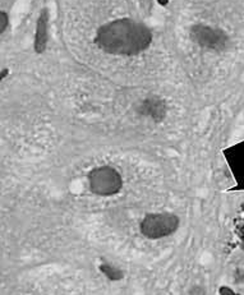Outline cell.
Returning <instances> with one entry per match:
<instances>
[{
    "mask_svg": "<svg viewBox=\"0 0 244 295\" xmlns=\"http://www.w3.org/2000/svg\"><path fill=\"white\" fill-rule=\"evenodd\" d=\"M152 41L151 31L128 18L109 22L98 31L96 44L102 51L114 55H136L145 51Z\"/></svg>",
    "mask_w": 244,
    "mask_h": 295,
    "instance_id": "1",
    "label": "cell"
},
{
    "mask_svg": "<svg viewBox=\"0 0 244 295\" xmlns=\"http://www.w3.org/2000/svg\"><path fill=\"white\" fill-rule=\"evenodd\" d=\"M90 189L98 196H113L122 189L120 174L110 166L96 167L89 175Z\"/></svg>",
    "mask_w": 244,
    "mask_h": 295,
    "instance_id": "2",
    "label": "cell"
},
{
    "mask_svg": "<svg viewBox=\"0 0 244 295\" xmlns=\"http://www.w3.org/2000/svg\"><path fill=\"white\" fill-rule=\"evenodd\" d=\"M179 220L173 213H153L147 215L141 222V231L149 239L168 237L177 230Z\"/></svg>",
    "mask_w": 244,
    "mask_h": 295,
    "instance_id": "3",
    "label": "cell"
},
{
    "mask_svg": "<svg viewBox=\"0 0 244 295\" xmlns=\"http://www.w3.org/2000/svg\"><path fill=\"white\" fill-rule=\"evenodd\" d=\"M191 36L195 43L208 50H223L228 43V36L219 28L204 25H195L191 30Z\"/></svg>",
    "mask_w": 244,
    "mask_h": 295,
    "instance_id": "4",
    "label": "cell"
},
{
    "mask_svg": "<svg viewBox=\"0 0 244 295\" xmlns=\"http://www.w3.org/2000/svg\"><path fill=\"white\" fill-rule=\"evenodd\" d=\"M224 156L238 184L235 189H244V142L226 148Z\"/></svg>",
    "mask_w": 244,
    "mask_h": 295,
    "instance_id": "5",
    "label": "cell"
},
{
    "mask_svg": "<svg viewBox=\"0 0 244 295\" xmlns=\"http://www.w3.org/2000/svg\"><path fill=\"white\" fill-rule=\"evenodd\" d=\"M48 27H49V15H48L46 9H44L39 15L36 23V32H35V50L39 54L45 51L46 45H48V37H49Z\"/></svg>",
    "mask_w": 244,
    "mask_h": 295,
    "instance_id": "6",
    "label": "cell"
},
{
    "mask_svg": "<svg viewBox=\"0 0 244 295\" xmlns=\"http://www.w3.org/2000/svg\"><path fill=\"white\" fill-rule=\"evenodd\" d=\"M145 111H146L147 114H149L151 116H153V118H157V116H162L164 115V103L161 102V101L159 100H155V98H149V100H147L146 102H145Z\"/></svg>",
    "mask_w": 244,
    "mask_h": 295,
    "instance_id": "7",
    "label": "cell"
},
{
    "mask_svg": "<svg viewBox=\"0 0 244 295\" xmlns=\"http://www.w3.org/2000/svg\"><path fill=\"white\" fill-rule=\"evenodd\" d=\"M234 229L235 234H237V237H238V239L241 241L242 246L244 248V204L242 206L238 215H237V219L234 221Z\"/></svg>",
    "mask_w": 244,
    "mask_h": 295,
    "instance_id": "8",
    "label": "cell"
},
{
    "mask_svg": "<svg viewBox=\"0 0 244 295\" xmlns=\"http://www.w3.org/2000/svg\"><path fill=\"white\" fill-rule=\"evenodd\" d=\"M0 21H1V34H3L4 31L8 28V26H9V17H8V14H6L5 12H1L0 13Z\"/></svg>",
    "mask_w": 244,
    "mask_h": 295,
    "instance_id": "9",
    "label": "cell"
},
{
    "mask_svg": "<svg viewBox=\"0 0 244 295\" xmlns=\"http://www.w3.org/2000/svg\"><path fill=\"white\" fill-rule=\"evenodd\" d=\"M190 295H206V293H204V289H202L201 286H195L190 292Z\"/></svg>",
    "mask_w": 244,
    "mask_h": 295,
    "instance_id": "10",
    "label": "cell"
},
{
    "mask_svg": "<svg viewBox=\"0 0 244 295\" xmlns=\"http://www.w3.org/2000/svg\"><path fill=\"white\" fill-rule=\"evenodd\" d=\"M220 295H235V294L229 289V288H221V289H220Z\"/></svg>",
    "mask_w": 244,
    "mask_h": 295,
    "instance_id": "11",
    "label": "cell"
},
{
    "mask_svg": "<svg viewBox=\"0 0 244 295\" xmlns=\"http://www.w3.org/2000/svg\"><path fill=\"white\" fill-rule=\"evenodd\" d=\"M8 73H9V70H8V69H3V70H1V79L5 78L6 74H8Z\"/></svg>",
    "mask_w": 244,
    "mask_h": 295,
    "instance_id": "12",
    "label": "cell"
},
{
    "mask_svg": "<svg viewBox=\"0 0 244 295\" xmlns=\"http://www.w3.org/2000/svg\"><path fill=\"white\" fill-rule=\"evenodd\" d=\"M157 1H159V4H160V5H162V6H164V5H166V4L169 3V0H157Z\"/></svg>",
    "mask_w": 244,
    "mask_h": 295,
    "instance_id": "13",
    "label": "cell"
}]
</instances>
